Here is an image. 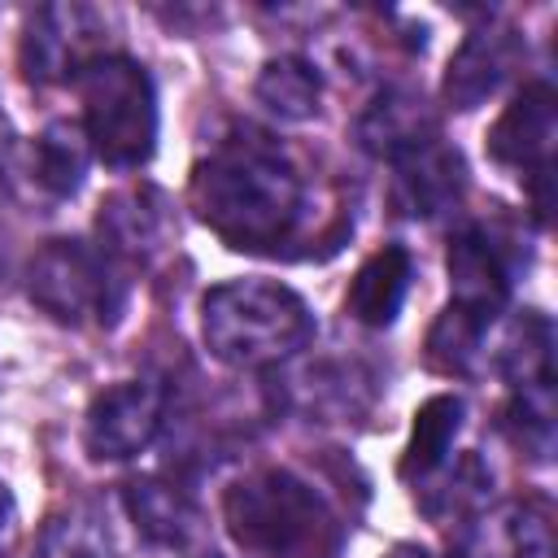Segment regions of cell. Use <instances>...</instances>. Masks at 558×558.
I'll return each instance as SVG.
<instances>
[{"instance_id":"6da1fadb","label":"cell","mask_w":558,"mask_h":558,"mask_svg":"<svg viewBox=\"0 0 558 558\" xmlns=\"http://www.w3.org/2000/svg\"><path fill=\"white\" fill-rule=\"evenodd\" d=\"M301 174L296 166L257 131L218 144L192 170V209L231 248H275L292 235L301 218Z\"/></svg>"},{"instance_id":"7a4b0ae2","label":"cell","mask_w":558,"mask_h":558,"mask_svg":"<svg viewBox=\"0 0 558 558\" xmlns=\"http://www.w3.org/2000/svg\"><path fill=\"white\" fill-rule=\"evenodd\" d=\"M201 336L227 366H275L314 336L310 305L275 279H227L201 296Z\"/></svg>"},{"instance_id":"3957f363","label":"cell","mask_w":558,"mask_h":558,"mask_svg":"<svg viewBox=\"0 0 558 558\" xmlns=\"http://www.w3.org/2000/svg\"><path fill=\"white\" fill-rule=\"evenodd\" d=\"M74 83L83 96V131L92 153L113 170L144 166L157 148L161 122L148 70L131 57H87Z\"/></svg>"},{"instance_id":"277c9868","label":"cell","mask_w":558,"mask_h":558,"mask_svg":"<svg viewBox=\"0 0 558 558\" xmlns=\"http://www.w3.org/2000/svg\"><path fill=\"white\" fill-rule=\"evenodd\" d=\"M227 527L244 549L266 558H288L327 527V514L314 488H305L296 475L262 471L227 493Z\"/></svg>"},{"instance_id":"5b68a950","label":"cell","mask_w":558,"mask_h":558,"mask_svg":"<svg viewBox=\"0 0 558 558\" xmlns=\"http://www.w3.org/2000/svg\"><path fill=\"white\" fill-rule=\"evenodd\" d=\"M31 301L57 323H113L126 296L113 262L83 240H48L26 270Z\"/></svg>"},{"instance_id":"8992f818","label":"cell","mask_w":558,"mask_h":558,"mask_svg":"<svg viewBox=\"0 0 558 558\" xmlns=\"http://www.w3.org/2000/svg\"><path fill=\"white\" fill-rule=\"evenodd\" d=\"M161 427V388L148 379H122L105 388L87 410V449L92 458H135L153 445Z\"/></svg>"},{"instance_id":"52a82bcc","label":"cell","mask_w":558,"mask_h":558,"mask_svg":"<svg viewBox=\"0 0 558 558\" xmlns=\"http://www.w3.org/2000/svg\"><path fill=\"white\" fill-rule=\"evenodd\" d=\"M558 131V105L549 83H527L493 122L488 131V157L514 170H549V148Z\"/></svg>"},{"instance_id":"ba28073f","label":"cell","mask_w":558,"mask_h":558,"mask_svg":"<svg viewBox=\"0 0 558 558\" xmlns=\"http://www.w3.org/2000/svg\"><path fill=\"white\" fill-rule=\"evenodd\" d=\"M445 266H449V288H453L449 305L488 327V318H497L510 296V270H506L497 244L484 231H462V235H453Z\"/></svg>"},{"instance_id":"9c48e42d","label":"cell","mask_w":558,"mask_h":558,"mask_svg":"<svg viewBox=\"0 0 558 558\" xmlns=\"http://www.w3.org/2000/svg\"><path fill=\"white\" fill-rule=\"evenodd\" d=\"M392 166H397V205L414 218L449 209L462 192V157L449 144H440V135H427L414 148L397 153Z\"/></svg>"},{"instance_id":"30bf717a","label":"cell","mask_w":558,"mask_h":558,"mask_svg":"<svg viewBox=\"0 0 558 558\" xmlns=\"http://www.w3.org/2000/svg\"><path fill=\"white\" fill-rule=\"evenodd\" d=\"M514 57H519V44L506 31H475V35H466L462 48L449 57L445 87H440L445 100H449V109H475V105H484L501 87V78L510 74Z\"/></svg>"},{"instance_id":"8fae6325","label":"cell","mask_w":558,"mask_h":558,"mask_svg":"<svg viewBox=\"0 0 558 558\" xmlns=\"http://www.w3.org/2000/svg\"><path fill=\"white\" fill-rule=\"evenodd\" d=\"M410 275H414V266H410V253H405L401 244L375 248V253L357 266L353 283H349V292H344V310H349L362 327H388V323L401 314V305H405Z\"/></svg>"},{"instance_id":"7c38bea8","label":"cell","mask_w":558,"mask_h":558,"mask_svg":"<svg viewBox=\"0 0 558 558\" xmlns=\"http://www.w3.org/2000/svg\"><path fill=\"white\" fill-rule=\"evenodd\" d=\"M458 427H462V397H453V392L427 397L414 410V427H410V445H405V458H401V475L405 480L432 475L445 462Z\"/></svg>"},{"instance_id":"4fadbf2b","label":"cell","mask_w":558,"mask_h":558,"mask_svg":"<svg viewBox=\"0 0 558 558\" xmlns=\"http://www.w3.org/2000/svg\"><path fill=\"white\" fill-rule=\"evenodd\" d=\"M92 161V144L83 122H48L44 135L35 140V179L52 196H74L83 187Z\"/></svg>"},{"instance_id":"5bb4252c","label":"cell","mask_w":558,"mask_h":558,"mask_svg":"<svg viewBox=\"0 0 558 558\" xmlns=\"http://www.w3.org/2000/svg\"><path fill=\"white\" fill-rule=\"evenodd\" d=\"M253 92H257V100H262L275 118H283V122H305V118L318 113L323 83H318V74H314L310 61H301V57H275V61L262 65Z\"/></svg>"},{"instance_id":"9a60e30c","label":"cell","mask_w":558,"mask_h":558,"mask_svg":"<svg viewBox=\"0 0 558 558\" xmlns=\"http://www.w3.org/2000/svg\"><path fill=\"white\" fill-rule=\"evenodd\" d=\"M126 510L135 519V527L161 545H183L196 532V510L183 493H174L161 480H135L126 488Z\"/></svg>"},{"instance_id":"2e32d148","label":"cell","mask_w":558,"mask_h":558,"mask_svg":"<svg viewBox=\"0 0 558 558\" xmlns=\"http://www.w3.org/2000/svg\"><path fill=\"white\" fill-rule=\"evenodd\" d=\"M427 135H436L427 122H423V109H418V100L414 96H379L375 105H371V113L362 118V140H366V148H375L379 157H397V153H405V148H414L418 140H427Z\"/></svg>"},{"instance_id":"e0dca14e","label":"cell","mask_w":558,"mask_h":558,"mask_svg":"<svg viewBox=\"0 0 558 558\" xmlns=\"http://www.w3.org/2000/svg\"><path fill=\"white\" fill-rule=\"evenodd\" d=\"M161 209L166 205H161L157 192H122L100 214V231H109L113 248H122V253H148L166 235V214Z\"/></svg>"},{"instance_id":"ac0fdd59","label":"cell","mask_w":558,"mask_h":558,"mask_svg":"<svg viewBox=\"0 0 558 558\" xmlns=\"http://www.w3.org/2000/svg\"><path fill=\"white\" fill-rule=\"evenodd\" d=\"M506 371L519 388H549L554 379V336L541 314H523L510 349H506Z\"/></svg>"},{"instance_id":"d6986e66","label":"cell","mask_w":558,"mask_h":558,"mask_svg":"<svg viewBox=\"0 0 558 558\" xmlns=\"http://www.w3.org/2000/svg\"><path fill=\"white\" fill-rule=\"evenodd\" d=\"M480 331H484V323H475V318H466L462 310H445L440 318H436V327H432V336H427V362L436 366V371H466L471 366V357H475V344H480Z\"/></svg>"},{"instance_id":"ffe728a7","label":"cell","mask_w":558,"mask_h":558,"mask_svg":"<svg viewBox=\"0 0 558 558\" xmlns=\"http://www.w3.org/2000/svg\"><path fill=\"white\" fill-rule=\"evenodd\" d=\"M388 558H432V554H427L423 545H392Z\"/></svg>"},{"instance_id":"44dd1931","label":"cell","mask_w":558,"mask_h":558,"mask_svg":"<svg viewBox=\"0 0 558 558\" xmlns=\"http://www.w3.org/2000/svg\"><path fill=\"white\" fill-rule=\"evenodd\" d=\"M9 514H13V501H9V488H4V480H0V527L9 523Z\"/></svg>"},{"instance_id":"7402d4cb","label":"cell","mask_w":558,"mask_h":558,"mask_svg":"<svg viewBox=\"0 0 558 558\" xmlns=\"http://www.w3.org/2000/svg\"><path fill=\"white\" fill-rule=\"evenodd\" d=\"M458 558H466V554H458Z\"/></svg>"}]
</instances>
